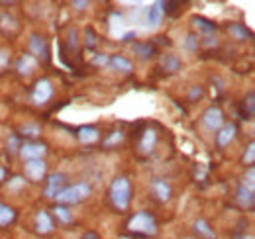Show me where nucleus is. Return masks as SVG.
<instances>
[{
	"mask_svg": "<svg viewBox=\"0 0 255 239\" xmlns=\"http://www.w3.org/2000/svg\"><path fill=\"white\" fill-rule=\"evenodd\" d=\"M133 53L139 59L147 61L155 55V45H151V43H133Z\"/></svg>",
	"mask_w": 255,
	"mask_h": 239,
	"instance_id": "nucleus-18",
	"label": "nucleus"
},
{
	"mask_svg": "<svg viewBox=\"0 0 255 239\" xmlns=\"http://www.w3.org/2000/svg\"><path fill=\"white\" fill-rule=\"evenodd\" d=\"M161 67H163L167 73H177V71L181 69V59H179L177 55H173V53H167V55L161 57Z\"/></svg>",
	"mask_w": 255,
	"mask_h": 239,
	"instance_id": "nucleus-19",
	"label": "nucleus"
},
{
	"mask_svg": "<svg viewBox=\"0 0 255 239\" xmlns=\"http://www.w3.org/2000/svg\"><path fill=\"white\" fill-rule=\"evenodd\" d=\"M165 16V8H163V2H157V4H151L147 8V26L149 28H157L161 24Z\"/></svg>",
	"mask_w": 255,
	"mask_h": 239,
	"instance_id": "nucleus-13",
	"label": "nucleus"
},
{
	"mask_svg": "<svg viewBox=\"0 0 255 239\" xmlns=\"http://www.w3.org/2000/svg\"><path fill=\"white\" fill-rule=\"evenodd\" d=\"M108 61H110V57H106V55H95V57H93V63L98 65V67H106Z\"/></svg>",
	"mask_w": 255,
	"mask_h": 239,
	"instance_id": "nucleus-35",
	"label": "nucleus"
},
{
	"mask_svg": "<svg viewBox=\"0 0 255 239\" xmlns=\"http://www.w3.org/2000/svg\"><path fill=\"white\" fill-rule=\"evenodd\" d=\"M192 24H194V28L196 30H200L202 33H206V35H212L214 31H216V24L214 22H210V20H206V18H192Z\"/></svg>",
	"mask_w": 255,
	"mask_h": 239,
	"instance_id": "nucleus-22",
	"label": "nucleus"
},
{
	"mask_svg": "<svg viewBox=\"0 0 255 239\" xmlns=\"http://www.w3.org/2000/svg\"><path fill=\"white\" fill-rule=\"evenodd\" d=\"M35 65H37V61L33 59L32 55H24V57H20V61H18V73L20 75H32Z\"/></svg>",
	"mask_w": 255,
	"mask_h": 239,
	"instance_id": "nucleus-21",
	"label": "nucleus"
},
{
	"mask_svg": "<svg viewBox=\"0 0 255 239\" xmlns=\"http://www.w3.org/2000/svg\"><path fill=\"white\" fill-rule=\"evenodd\" d=\"M24 184H26V180L16 177V179H12V182H10V188H20V186H24Z\"/></svg>",
	"mask_w": 255,
	"mask_h": 239,
	"instance_id": "nucleus-38",
	"label": "nucleus"
},
{
	"mask_svg": "<svg viewBox=\"0 0 255 239\" xmlns=\"http://www.w3.org/2000/svg\"><path fill=\"white\" fill-rule=\"evenodd\" d=\"M200 96H202V89H200V87H192L191 94H189V98H191L192 102H194V100H198Z\"/></svg>",
	"mask_w": 255,
	"mask_h": 239,
	"instance_id": "nucleus-36",
	"label": "nucleus"
},
{
	"mask_svg": "<svg viewBox=\"0 0 255 239\" xmlns=\"http://www.w3.org/2000/svg\"><path fill=\"white\" fill-rule=\"evenodd\" d=\"M124 141V131L122 129H116V131H112L106 139H104V147H116V145H120Z\"/></svg>",
	"mask_w": 255,
	"mask_h": 239,
	"instance_id": "nucleus-27",
	"label": "nucleus"
},
{
	"mask_svg": "<svg viewBox=\"0 0 255 239\" xmlns=\"http://www.w3.org/2000/svg\"><path fill=\"white\" fill-rule=\"evenodd\" d=\"M8 63H10V53H8V49H0V71H4V69L8 67Z\"/></svg>",
	"mask_w": 255,
	"mask_h": 239,
	"instance_id": "nucleus-33",
	"label": "nucleus"
},
{
	"mask_svg": "<svg viewBox=\"0 0 255 239\" xmlns=\"http://www.w3.org/2000/svg\"><path fill=\"white\" fill-rule=\"evenodd\" d=\"M194 234L200 239H216V232L210 228L206 220H196L194 222Z\"/></svg>",
	"mask_w": 255,
	"mask_h": 239,
	"instance_id": "nucleus-16",
	"label": "nucleus"
},
{
	"mask_svg": "<svg viewBox=\"0 0 255 239\" xmlns=\"http://www.w3.org/2000/svg\"><path fill=\"white\" fill-rule=\"evenodd\" d=\"M24 175L26 179L32 182H41L47 175V165L43 159H35V161H26L24 165Z\"/></svg>",
	"mask_w": 255,
	"mask_h": 239,
	"instance_id": "nucleus-5",
	"label": "nucleus"
},
{
	"mask_svg": "<svg viewBox=\"0 0 255 239\" xmlns=\"http://www.w3.org/2000/svg\"><path fill=\"white\" fill-rule=\"evenodd\" d=\"M187 49H191V51H194V49H198V39H196V35H189L187 37Z\"/></svg>",
	"mask_w": 255,
	"mask_h": 239,
	"instance_id": "nucleus-34",
	"label": "nucleus"
},
{
	"mask_svg": "<svg viewBox=\"0 0 255 239\" xmlns=\"http://www.w3.org/2000/svg\"><path fill=\"white\" fill-rule=\"evenodd\" d=\"M28 49H30V55L35 61H43V63L49 61V45H47V39L43 35L33 33L30 41H28Z\"/></svg>",
	"mask_w": 255,
	"mask_h": 239,
	"instance_id": "nucleus-4",
	"label": "nucleus"
},
{
	"mask_svg": "<svg viewBox=\"0 0 255 239\" xmlns=\"http://www.w3.org/2000/svg\"><path fill=\"white\" fill-rule=\"evenodd\" d=\"M85 239H98V238H96V234L91 232V234H87V236H85Z\"/></svg>",
	"mask_w": 255,
	"mask_h": 239,
	"instance_id": "nucleus-41",
	"label": "nucleus"
},
{
	"mask_svg": "<svg viewBox=\"0 0 255 239\" xmlns=\"http://www.w3.org/2000/svg\"><path fill=\"white\" fill-rule=\"evenodd\" d=\"M77 137H79L83 143H95V141H98L100 133H98V129L93 127V125H83V127L79 129Z\"/></svg>",
	"mask_w": 255,
	"mask_h": 239,
	"instance_id": "nucleus-17",
	"label": "nucleus"
},
{
	"mask_svg": "<svg viewBox=\"0 0 255 239\" xmlns=\"http://www.w3.org/2000/svg\"><path fill=\"white\" fill-rule=\"evenodd\" d=\"M4 177H6V171L0 167V180H4Z\"/></svg>",
	"mask_w": 255,
	"mask_h": 239,
	"instance_id": "nucleus-42",
	"label": "nucleus"
},
{
	"mask_svg": "<svg viewBox=\"0 0 255 239\" xmlns=\"http://www.w3.org/2000/svg\"><path fill=\"white\" fill-rule=\"evenodd\" d=\"M129 196H131V188H129V180L126 177H118L114 179L110 186V200L116 210H126L129 206Z\"/></svg>",
	"mask_w": 255,
	"mask_h": 239,
	"instance_id": "nucleus-3",
	"label": "nucleus"
},
{
	"mask_svg": "<svg viewBox=\"0 0 255 239\" xmlns=\"http://www.w3.org/2000/svg\"><path fill=\"white\" fill-rule=\"evenodd\" d=\"M35 228H37V234L41 236H49L53 232V222H51V216L47 212H37L35 216Z\"/></svg>",
	"mask_w": 255,
	"mask_h": 239,
	"instance_id": "nucleus-12",
	"label": "nucleus"
},
{
	"mask_svg": "<svg viewBox=\"0 0 255 239\" xmlns=\"http://www.w3.org/2000/svg\"><path fill=\"white\" fill-rule=\"evenodd\" d=\"M39 133H41V127H39L37 123H26V125L22 127V135H24V137H32L33 139V137H37Z\"/></svg>",
	"mask_w": 255,
	"mask_h": 239,
	"instance_id": "nucleus-28",
	"label": "nucleus"
},
{
	"mask_svg": "<svg viewBox=\"0 0 255 239\" xmlns=\"http://www.w3.org/2000/svg\"><path fill=\"white\" fill-rule=\"evenodd\" d=\"M238 239H252V238H238Z\"/></svg>",
	"mask_w": 255,
	"mask_h": 239,
	"instance_id": "nucleus-43",
	"label": "nucleus"
},
{
	"mask_svg": "<svg viewBox=\"0 0 255 239\" xmlns=\"http://www.w3.org/2000/svg\"><path fill=\"white\" fill-rule=\"evenodd\" d=\"M0 28L4 30V33H10V31L14 33V31L18 30V22L10 14H2L0 16Z\"/></svg>",
	"mask_w": 255,
	"mask_h": 239,
	"instance_id": "nucleus-26",
	"label": "nucleus"
},
{
	"mask_svg": "<svg viewBox=\"0 0 255 239\" xmlns=\"http://www.w3.org/2000/svg\"><path fill=\"white\" fill-rule=\"evenodd\" d=\"M151 192L157 196V200H159V202H167V200L171 198V194H173V190H171L169 182H167L165 179H153L151 180Z\"/></svg>",
	"mask_w": 255,
	"mask_h": 239,
	"instance_id": "nucleus-11",
	"label": "nucleus"
},
{
	"mask_svg": "<svg viewBox=\"0 0 255 239\" xmlns=\"http://www.w3.org/2000/svg\"><path fill=\"white\" fill-rule=\"evenodd\" d=\"M236 198H238V202H240V206H242V208H246V210H252V208H254V204H255L254 190L246 188L244 184H240V186H238Z\"/></svg>",
	"mask_w": 255,
	"mask_h": 239,
	"instance_id": "nucleus-14",
	"label": "nucleus"
},
{
	"mask_svg": "<svg viewBox=\"0 0 255 239\" xmlns=\"http://www.w3.org/2000/svg\"><path fill=\"white\" fill-rule=\"evenodd\" d=\"M202 123L208 127V129H212V131H216V129H220L224 125V114L222 110L218 108V106H210L204 114H202Z\"/></svg>",
	"mask_w": 255,
	"mask_h": 239,
	"instance_id": "nucleus-8",
	"label": "nucleus"
},
{
	"mask_svg": "<svg viewBox=\"0 0 255 239\" xmlns=\"http://www.w3.org/2000/svg\"><path fill=\"white\" fill-rule=\"evenodd\" d=\"M93 188L91 184L87 182H77V184H71V186H65L63 190L55 196V200L61 204V206H73V204H79L83 200H87L91 196Z\"/></svg>",
	"mask_w": 255,
	"mask_h": 239,
	"instance_id": "nucleus-2",
	"label": "nucleus"
},
{
	"mask_svg": "<svg viewBox=\"0 0 255 239\" xmlns=\"http://www.w3.org/2000/svg\"><path fill=\"white\" fill-rule=\"evenodd\" d=\"M236 123H224L222 127L218 129V133H216V143H218V147H228L234 139H236Z\"/></svg>",
	"mask_w": 255,
	"mask_h": 239,
	"instance_id": "nucleus-10",
	"label": "nucleus"
},
{
	"mask_svg": "<svg viewBox=\"0 0 255 239\" xmlns=\"http://www.w3.org/2000/svg\"><path fill=\"white\" fill-rule=\"evenodd\" d=\"M244 163L250 165V167H254V163H255V143L254 141L248 145V151L244 153Z\"/></svg>",
	"mask_w": 255,
	"mask_h": 239,
	"instance_id": "nucleus-30",
	"label": "nucleus"
},
{
	"mask_svg": "<svg viewBox=\"0 0 255 239\" xmlns=\"http://www.w3.org/2000/svg\"><path fill=\"white\" fill-rule=\"evenodd\" d=\"M65 186H67V177H65V175H61V173L49 175L47 186H45V196H47V198H55Z\"/></svg>",
	"mask_w": 255,
	"mask_h": 239,
	"instance_id": "nucleus-9",
	"label": "nucleus"
},
{
	"mask_svg": "<svg viewBox=\"0 0 255 239\" xmlns=\"http://www.w3.org/2000/svg\"><path fill=\"white\" fill-rule=\"evenodd\" d=\"M47 153V145L43 143H35V141H30V143H24L20 147V155L24 161H35V159H43Z\"/></svg>",
	"mask_w": 255,
	"mask_h": 239,
	"instance_id": "nucleus-7",
	"label": "nucleus"
},
{
	"mask_svg": "<svg viewBox=\"0 0 255 239\" xmlns=\"http://www.w3.org/2000/svg\"><path fill=\"white\" fill-rule=\"evenodd\" d=\"M14 220H16V210L12 208V206H8V204L0 202V228L10 226Z\"/></svg>",
	"mask_w": 255,
	"mask_h": 239,
	"instance_id": "nucleus-20",
	"label": "nucleus"
},
{
	"mask_svg": "<svg viewBox=\"0 0 255 239\" xmlns=\"http://www.w3.org/2000/svg\"><path fill=\"white\" fill-rule=\"evenodd\" d=\"M128 230L131 234H135V236H141V238L157 236V222L149 212H137L135 216L129 218Z\"/></svg>",
	"mask_w": 255,
	"mask_h": 239,
	"instance_id": "nucleus-1",
	"label": "nucleus"
},
{
	"mask_svg": "<svg viewBox=\"0 0 255 239\" xmlns=\"http://www.w3.org/2000/svg\"><path fill=\"white\" fill-rule=\"evenodd\" d=\"M85 33H87V45H89V47H93V45H95V31L89 28Z\"/></svg>",
	"mask_w": 255,
	"mask_h": 239,
	"instance_id": "nucleus-37",
	"label": "nucleus"
},
{
	"mask_svg": "<svg viewBox=\"0 0 255 239\" xmlns=\"http://www.w3.org/2000/svg\"><path fill=\"white\" fill-rule=\"evenodd\" d=\"M155 143H157V133L153 129H145L139 137V151L141 153H151Z\"/></svg>",
	"mask_w": 255,
	"mask_h": 239,
	"instance_id": "nucleus-15",
	"label": "nucleus"
},
{
	"mask_svg": "<svg viewBox=\"0 0 255 239\" xmlns=\"http://www.w3.org/2000/svg\"><path fill=\"white\" fill-rule=\"evenodd\" d=\"M108 65L114 67V69L120 71V73H131V63H129L126 57H122V55H114V57H110Z\"/></svg>",
	"mask_w": 255,
	"mask_h": 239,
	"instance_id": "nucleus-23",
	"label": "nucleus"
},
{
	"mask_svg": "<svg viewBox=\"0 0 255 239\" xmlns=\"http://www.w3.org/2000/svg\"><path fill=\"white\" fill-rule=\"evenodd\" d=\"M254 179H255V169H254V167H250V169H248V175L244 177V182H242V184H244L246 188L254 190V188H255V180Z\"/></svg>",
	"mask_w": 255,
	"mask_h": 239,
	"instance_id": "nucleus-31",
	"label": "nucleus"
},
{
	"mask_svg": "<svg viewBox=\"0 0 255 239\" xmlns=\"http://www.w3.org/2000/svg\"><path fill=\"white\" fill-rule=\"evenodd\" d=\"M51 96H53V85H51V81H47V79H39L32 90L33 104H45Z\"/></svg>",
	"mask_w": 255,
	"mask_h": 239,
	"instance_id": "nucleus-6",
	"label": "nucleus"
},
{
	"mask_svg": "<svg viewBox=\"0 0 255 239\" xmlns=\"http://www.w3.org/2000/svg\"><path fill=\"white\" fill-rule=\"evenodd\" d=\"M230 33H232L234 39H238V41H246V39L252 37V31L246 28V24H232V26H230Z\"/></svg>",
	"mask_w": 255,
	"mask_h": 239,
	"instance_id": "nucleus-24",
	"label": "nucleus"
},
{
	"mask_svg": "<svg viewBox=\"0 0 255 239\" xmlns=\"http://www.w3.org/2000/svg\"><path fill=\"white\" fill-rule=\"evenodd\" d=\"M255 94L254 92H250L248 94V100H244V110L248 108V112H246V120H252L254 118V110H255Z\"/></svg>",
	"mask_w": 255,
	"mask_h": 239,
	"instance_id": "nucleus-29",
	"label": "nucleus"
},
{
	"mask_svg": "<svg viewBox=\"0 0 255 239\" xmlns=\"http://www.w3.org/2000/svg\"><path fill=\"white\" fill-rule=\"evenodd\" d=\"M53 216L57 218V222H61V224H71L73 222V212H69L67 206H61V204H57L55 208H53Z\"/></svg>",
	"mask_w": 255,
	"mask_h": 239,
	"instance_id": "nucleus-25",
	"label": "nucleus"
},
{
	"mask_svg": "<svg viewBox=\"0 0 255 239\" xmlns=\"http://www.w3.org/2000/svg\"><path fill=\"white\" fill-rule=\"evenodd\" d=\"M85 6H89V2H73V8L77 10H85Z\"/></svg>",
	"mask_w": 255,
	"mask_h": 239,
	"instance_id": "nucleus-39",
	"label": "nucleus"
},
{
	"mask_svg": "<svg viewBox=\"0 0 255 239\" xmlns=\"http://www.w3.org/2000/svg\"><path fill=\"white\" fill-rule=\"evenodd\" d=\"M133 37H135V31H128V33H124L122 39H124V41H129V39H133Z\"/></svg>",
	"mask_w": 255,
	"mask_h": 239,
	"instance_id": "nucleus-40",
	"label": "nucleus"
},
{
	"mask_svg": "<svg viewBox=\"0 0 255 239\" xmlns=\"http://www.w3.org/2000/svg\"><path fill=\"white\" fill-rule=\"evenodd\" d=\"M20 147H22V145L18 143V137L12 135V137L8 139V153H10V155H16V153H20Z\"/></svg>",
	"mask_w": 255,
	"mask_h": 239,
	"instance_id": "nucleus-32",
	"label": "nucleus"
}]
</instances>
